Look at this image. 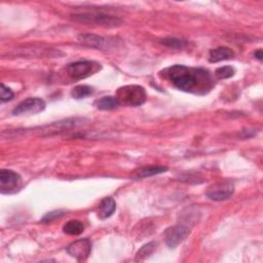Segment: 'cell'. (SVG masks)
Masks as SVG:
<instances>
[{"label":"cell","mask_w":263,"mask_h":263,"mask_svg":"<svg viewBox=\"0 0 263 263\" xmlns=\"http://www.w3.org/2000/svg\"><path fill=\"white\" fill-rule=\"evenodd\" d=\"M159 76L169 81L179 91L194 95H206L215 85L210 71L185 65H172L162 69Z\"/></svg>","instance_id":"cell-1"},{"label":"cell","mask_w":263,"mask_h":263,"mask_svg":"<svg viewBox=\"0 0 263 263\" xmlns=\"http://www.w3.org/2000/svg\"><path fill=\"white\" fill-rule=\"evenodd\" d=\"M117 98L121 105L138 107L146 102L147 94L143 87L130 85L120 88L117 92Z\"/></svg>","instance_id":"cell-2"},{"label":"cell","mask_w":263,"mask_h":263,"mask_svg":"<svg viewBox=\"0 0 263 263\" xmlns=\"http://www.w3.org/2000/svg\"><path fill=\"white\" fill-rule=\"evenodd\" d=\"M72 16L74 20L78 22L95 24L98 26L108 27V28L119 27L123 24V21L119 19L118 16L102 13V12H81V13H75Z\"/></svg>","instance_id":"cell-3"},{"label":"cell","mask_w":263,"mask_h":263,"mask_svg":"<svg viewBox=\"0 0 263 263\" xmlns=\"http://www.w3.org/2000/svg\"><path fill=\"white\" fill-rule=\"evenodd\" d=\"M101 68L102 66L100 63L91 60H84L69 64L66 70H67V73L71 78L79 80L96 74L101 70Z\"/></svg>","instance_id":"cell-4"},{"label":"cell","mask_w":263,"mask_h":263,"mask_svg":"<svg viewBox=\"0 0 263 263\" xmlns=\"http://www.w3.org/2000/svg\"><path fill=\"white\" fill-rule=\"evenodd\" d=\"M21 186L22 178L18 173L6 169L0 171V189H1V193H13L18 191Z\"/></svg>","instance_id":"cell-5"},{"label":"cell","mask_w":263,"mask_h":263,"mask_svg":"<svg viewBox=\"0 0 263 263\" xmlns=\"http://www.w3.org/2000/svg\"><path fill=\"white\" fill-rule=\"evenodd\" d=\"M190 235V228L184 224H177L166 229L164 232V241L169 248L174 249L176 247L184 242Z\"/></svg>","instance_id":"cell-6"},{"label":"cell","mask_w":263,"mask_h":263,"mask_svg":"<svg viewBox=\"0 0 263 263\" xmlns=\"http://www.w3.org/2000/svg\"><path fill=\"white\" fill-rule=\"evenodd\" d=\"M235 192V186L233 183L228 182V181H223V182H218L211 185L206 195L212 201L221 202L228 200L229 197H232Z\"/></svg>","instance_id":"cell-7"},{"label":"cell","mask_w":263,"mask_h":263,"mask_svg":"<svg viewBox=\"0 0 263 263\" xmlns=\"http://www.w3.org/2000/svg\"><path fill=\"white\" fill-rule=\"evenodd\" d=\"M66 250L71 257L77 259L78 261H84L91 255L92 241L88 238L77 240L71 243Z\"/></svg>","instance_id":"cell-8"},{"label":"cell","mask_w":263,"mask_h":263,"mask_svg":"<svg viewBox=\"0 0 263 263\" xmlns=\"http://www.w3.org/2000/svg\"><path fill=\"white\" fill-rule=\"evenodd\" d=\"M45 102L40 98H28L22 101L18 106L12 110L13 115L21 114H35L43 111L45 109Z\"/></svg>","instance_id":"cell-9"},{"label":"cell","mask_w":263,"mask_h":263,"mask_svg":"<svg viewBox=\"0 0 263 263\" xmlns=\"http://www.w3.org/2000/svg\"><path fill=\"white\" fill-rule=\"evenodd\" d=\"M77 39L82 45L96 49H106L109 47L110 43V40L108 38L96 34H91V33H82V34L78 35Z\"/></svg>","instance_id":"cell-10"},{"label":"cell","mask_w":263,"mask_h":263,"mask_svg":"<svg viewBox=\"0 0 263 263\" xmlns=\"http://www.w3.org/2000/svg\"><path fill=\"white\" fill-rule=\"evenodd\" d=\"M235 57V52L227 46H219L213 48L209 53V61L211 63H218L225 60H230Z\"/></svg>","instance_id":"cell-11"},{"label":"cell","mask_w":263,"mask_h":263,"mask_svg":"<svg viewBox=\"0 0 263 263\" xmlns=\"http://www.w3.org/2000/svg\"><path fill=\"white\" fill-rule=\"evenodd\" d=\"M117 210V203L110 196L104 197L101 201L100 205H99V215L101 218H109L114 211Z\"/></svg>","instance_id":"cell-12"},{"label":"cell","mask_w":263,"mask_h":263,"mask_svg":"<svg viewBox=\"0 0 263 263\" xmlns=\"http://www.w3.org/2000/svg\"><path fill=\"white\" fill-rule=\"evenodd\" d=\"M95 104H96V107L100 110H113L121 105L118 100V98L111 97V96H107V97H103L101 99H99Z\"/></svg>","instance_id":"cell-13"},{"label":"cell","mask_w":263,"mask_h":263,"mask_svg":"<svg viewBox=\"0 0 263 263\" xmlns=\"http://www.w3.org/2000/svg\"><path fill=\"white\" fill-rule=\"evenodd\" d=\"M85 226L78 220H70L63 226V232L69 236H79L84 233Z\"/></svg>","instance_id":"cell-14"},{"label":"cell","mask_w":263,"mask_h":263,"mask_svg":"<svg viewBox=\"0 0 263 263\" xmlns=\"http://www.w3.org/2000/svg\"><path fill=\"white\" fill-rule=\"evenodd\" d=\"M168 171L167 167H163V166H149V167H146L141 169L136 176V179H143V178H147V177H152L155 175H159L162 174L164 172Z\"/></svg>","instance_id":"cell-15"},{"label":"cell","mask_w":263,"mask_h":263,"mask_svg":"<svg viewBox=\"0 0 263 263\" xmlns=\"http://www.w3.org/2000/svg\"><path fill=\"white\" fill-rule=\"evenodd\" d=\"M93 93H94V89L92 87L86 85H79L72 90L71 96L74 99H76V100H80V99H85L91 96Z\"/></svg>","instance_id":"cell-16"},{"label":"cell","mask_w":263,"mask_h":263,"mask_svg":"<svg viewBox=\"0 0 263 263\" xmlns=\"http://www.w3.org/2000/svg\"><path fill=\"white\" fill-rule=\"evenodd\" d=\"M159 42L161 44H163L164 46H168V47L174 48V49H182V48H184L188 44L187 40L178 39V38H172V37L161 39Z\"/></svg>","instance_id":"cell-17"},{"label":"cell","mask_w":263,"mask_h":263,"mask_svg":"<svg viewBox=\"0 0 263 263\" xmlns=\"http://www.w3.org/2000/svg\"><path fill=\"white\" fill-rule=\"evenodd\" d=\"M155 247H156V244L154 242H151V243H148V244L144 245L142 248L138 251L137 256H136V260L137 261H139V260L142 261V260L146 259L147 257H149L153 253Z\"/></svg>","instance_id":"cell-18"},{"label":"cell","mask_w":263,"mask_h":263,"mask_svg":"<svg viewBox=\"0 0 263 263\" xmlns=\"http://www.w3.org/2000/svg\"><path fill=\"white\" fill-rule=\"evenodd\" d=\"M236 74V70L233 67V66H222V67H219L215 71V76L218 79H227L233 77Z\"/></svg>","instance_id":"cell-19"},{"label":"cell","mask_w":263,"mask_h":263,"mask_svg":"<svg viewBox=\"0 0 263 263\" xmlns=\"http://www.w3.org/2000/svg\"><path fill=\"white\" fill-rule=\"evenodd\" d=\"M12 98H13V92L9 88L1 84V90H0V99H1V102L2 103L8 102Z\"/></svg>","instance_id":"cell-20"},{"label":"cell","mask_w":263,"mask_h":263,"mask_svg":"<svg viewBox=\"0 0 263 263\" xmlns=\"http://www.w3.org/2000/svg\"><path fill=\"white\" fill-rule=\"evenodd\" d=\"M64 214H65V211H63V210L53 211V212H51V213H47L46 215L42 218L41 221H42V222H52V221H54L55 219L64 216Z\"/></svg>","instance_id":"cell-21"},{"label":"cell","mask_w":263,"mask_h":263,"mask_svg":"<svg viewBox=\"0 0 263 263\" xmlns=\"http://www.w3.org/2000/svg\"><path fill=\"white\" fill-rule=\"evenodd\" d=\"M254 57L257 59V60H259V61H262V58H263V54H262V49H257V51L255 52V54H254Z\"/></svg>","instance_id":"cell-22"}]
</instances>
